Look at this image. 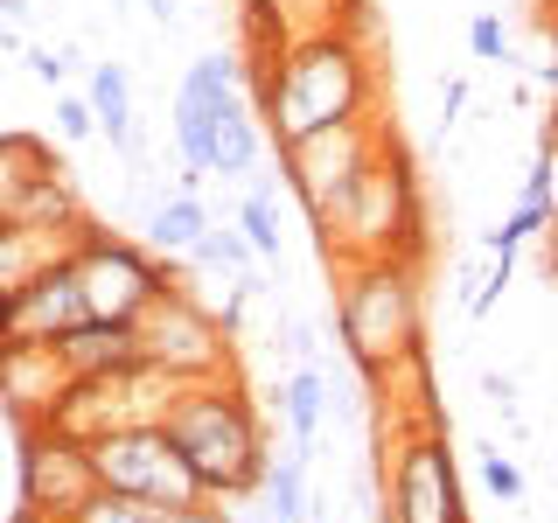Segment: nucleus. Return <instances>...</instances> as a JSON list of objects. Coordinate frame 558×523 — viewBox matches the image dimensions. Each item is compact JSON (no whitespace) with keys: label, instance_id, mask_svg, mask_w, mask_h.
<instances>
[{"label":"nucleus","instance_id":"1","mask_svg":"<svg viewBox=\"0 0 558 523\" xmlns=\"http://www.w3.org/2000/svg\"><path fill=\"white\" fill-rule=\"evenodd\" d=\"M371 98H377V77H371L363 42L342 22H328V28H301L266 70H258L252 112H266L272 147H287V139H307V133L336 126V119L371 112Z\"/></svg>","mask_w":558,"mask_h":523},{"label":"nucleus","instance_id":"2","mask_svg":"<svg viewBox=\"0 0 558 523\" xmlns=\"http://www.w3.org/2000/svg\"><path fill=\"white\" fill-rule=\"evenodd\" d=\"M161 433L174 440V453L189 461V475L203 482L209 502H244L272 467L266 418H258V405L244 398V384H231V377L182 384V398L168 405Z\"/></svg>","mask_w":558,"mask_h":523},{"label":"nucleus","instance_id":"3","mask_svg":"<svg viewBox=\"0 0 558 523\" xmlns=\"http://www.w3.org/2000/svg\"><path fill=\"white\" fill-rule=\"evenodd\" d=\"M314 238H322V252L336 258V266H363V258H405V266H418V258H426L418 174H412L405 154L391 147V133H384V147L356 168V182L314 217Z\"/></svg>","mask_w":558,"mask_h":523},{"label":"nucleus","instance_id":"4","mask_svg":"<svg viewBox=\"0 0 558 523\" xmlns=\"http://www.w3.org/2000/svg\"><path fill=\"white\" fill-rule=\"evenodd\" d=\"M426 307H418V266L405 258H363L342 266V293H336V342L349 349L371 384H384L398 363L426 356Z\"/></svg>","mask_w":558,"mask_h":523},{"label":"nucleus","instance_id":"5","mask_svg":"<svg viewBox=\"0 0 558 523\" xmlns=\"http://www.w3.org/2000/svg\"><path fill=\"white\" fill-rule=\"evenodd\" d=\"M174 398H182V377L133 356V363H119V370L70 377V391L49 405L43 426L63 433V440H77V447H92V440H105V433H119V426H161Z\"/></svg>","mask_w":558,"mask_h":523},{"label":"nucleus","instance_id":"6","mask_svg":"<svg viewBox=\"0 0 558 523\" xmlns=\"http://www.w3.org/2000/svg\"><path fill=\"white\" fill-rule=\"evenodd\" d=\"M133 349L140 363H161L182 384H203V377H231V328L209 314L182 279H168L147 307L133 314Z\"/></svg>","mask_w":558,"mask_h":523},{"label":"nucleus","instance_id":"7","mask_svg":"<svg viewBox=\"0 0 558 523\" xmlns=\"http://www.w3.org/2000/svg\"><path fill=\"white\" fill-rule=\"evenodd\" d=\"M384 523H468L461 475H453V447L440 418H418L391 440L384 461Z\"/></svg>","mask_w":558,"mask_h":523},{"label":"nucleus","instance_id":"8","mask_svg":"<svg viewBox=\"0 0 558 523\" xmlns=\"http://www.w3.org/2000/svg\"><path fill=\"white\" fill-rule=\"evenodd\" d=\"M92 467H98V488L112 496H133V502H154V510H203V482L189 475V461L174 453V440L161 426H119L92 440Z\"/></svg>","mask_w":558,"mask_h":523},{"label":"nucleus","instance_id":"9","mask_svg":"<svg viewBox=\"0 0 558 523\" xmlns=\"http://www.w3.org/2000/svg\"><path fill=\"white\" fill-rule=\"evenodd\" d=\"M70 279L84 293V314L92 321H133L154 293L168 287V258H154L147 244L112 238V231H84V244L70 252Z\"/></svg>","mask_w":558,"mask_h":523},{"label":"nucleus","instance_id":"10","mask_svg":"<svg viewBox=\"0 0 558 523\" xmlns=\"http://www.w3.org/2000/svg\"><path fill=\"white\" fill-rule=\"evenodd\" d=\"M384 147V119L377 112H356V119H336V126L307 133V139H287L279 147V182L301 196L307 217H322L328 203L356 182V168Z\"/></svg>","mask_w":558,"mask_h":523},{"label":"nucleus","instance_id":"11","mask_svg":"<svg viewBox=\"0 0 558 523\" xmlns=\"http://www.w3.org/2000/svg\"><path fill=\"white\" fill-rule=\"evenodd\" d=\"M98 496L92 447L63 440L49 426H22V516L35 523H70Z\"/></svg>","mask_w":558,"mask_h":523},{"label":"nucleus","instance_id":"12","mask_svg":"<svg viewBox=\"0 0 558 523\" xmlns=\"http://www.w3.org/2000/svg\"><path fill=\"white\" fill-rule=\"evenodd\" d=\"M92 314H84V293L77 279H70V266L28 279L22 293H8L0 301V342H63L70 328H84Z\"/></svg>","mask_w":558,"mask_h":523},{"label":"nucleus","instance_id":"13","mask_svg":"<svg viewBox=\"0 0 558 523\" xmlns=\"http://www.w3.org/2000/svg\"><path fill=\"white\" fill-rule=\"evenodd\" d=\"M84 231H92V217H57V223H0V301L8 293H22L28 279H43V272H57L70 266V252L84 244Z\"/></svg>","mask_w":558,"mask_h":523},{"label":"nucleus","instance_id":"14","mask_svg":"<svg viewBox=\"0 0 558 523\" xmlns=\"http://www.w3.org/2000/svg\"><path fill=\"white\" fill-rule=\"evenodd\" d=\"M63 391H70V370L57 342H0V405L14 412V426H43Z\"/></svg>","mask_w":558,"mask_h":523},{"label":"nucleus","instance_id":"15","mask_svg":"<svg viewBox=\"0 0 558 523\" xmlns=\"http://www.w3.org/2000/svg\"><path fill=\"white\" fill-rule=\"evenodd\" d=\"M63 174L57 147L43 133H0V223L28 217V203Z\"/></svg>","mask_w":558,"mask_h":523},{"label":"nucleus","instance_id":"16","mask_svg":"<svg viewBox=\"0 0 558 523\" xmlns=\"http://www.w3.org/2000/svg\"><path fill=\"white\" fill-rule=\"evenodd\" d=\"M258 147H266V126L252 119L244 92L223 98V105H217V133H209V174H223V182L258 174Z\"/></svg>","mask_w":558,"mask_h":523},{"label":"nucleus","instance_id":"17","mask_svg":"<svg viewBox=\"0 0 558 523\" xmlns=\"http://www.w3.org/2000/svg\"><path fill=\"white\" fill-rule=\"evenodd\" d=\"M57 356H63L70 377H98V370L133 363L140 349H133V328L126 321H84V328H70V336L57 342Z\"/></svg>","mask_w":558,"mask_h":523},{"label":"nucleus","instance_id":"18","mask_svg":"<svg viewBox=\"0 0 558 523\" xmlns=\"http://www.w3.org/2000/svg\"><path fill=\"white\" fill-rule=\"evenodd\" d=\"M84 98H92L98 133L112 139L119 154H133V77H126V63H92V77H84Z\"/></svg>","mask_w":558,"mask_h":523},{"label":"nucleus","instance_id":"19","mask_svg":"<svg viewBox=\"0 0 558 523\" xmlns=\"http://www.w3.org/2000/svg\"><path fill=\"white\" fill-rule=\"evenodd\" d=\"M238 238L252 244V258H266V266L287 258V238H279V174H252V188H244V203H238Z\"/></svg>","mask_w":558,"mask_h":523},{"label":"nucleus","instance_id":"20","mask_svg":"<svg viewBox=\"0 0 558 523\" xmlns=\"http://www.w3.org/2000/svg\"><path fill=\"white\" fill-rule=\"evenodd\" d=\"M279 418H287V440L314 453V433H322V418H328V377L314 370V363H301L287 384H279Z\"/></svg>","mask_w":558,"mask_h":523},{"label":"nucleus","instance_id":"21","mask_svg":"<svg viewBox=\"0 0 558 523\" xmlns=\"http://www.w3.org/2000/svg\"><path fill=\"white\" fill-rule=\"evenodd\" d=\"M209 231V209H203V196H168V203H154V217H147V252L154 258H182L189 244H196Z\"/></svg>","mask_w":558,"mask_h":523},{"label":"nucleus","instance_id":"22","mask_svg":"<svg viewBox=\"0 0 558 523\" xmlns=\"http://www.w3.org/2000/svg\"><path fill=\"white\" fill-rule=\"evenodd\" d=\"M287 42H293V22L272 8V0H238V57L252 63V77H258V70H266Z\"/></svg>","mask_w":558,"mask_h":523},{"label":"nucleus","instance_id":"23","mask_svg":"<svg viewBox=\"0 0 558 523\" xmlns=\"http://www.w3.org/2000/svg\"><path fill=\"white\" fill-rule=\"evenodd\" d=\"M258 488H266V510H258L266 523H301V516H307V453L287 447V453L266 467V482H258Z\"/></svg>","mask_w":558,"mask_h":523},{"label":"nucleus","instance_id":"24","mask_svg":"<svg viewBox=\"0 0 558 523\" xmlns=\"http://www.w3.org/2000/svg\"><path fill=\"white\" fill-rule=\"evenodd\" d=\"M189 266H196V272H223V279H238L244 266H252V244H244L238 231H231V223H209V231L196 238V244H189Z\"/></svg>","mask_w":558,"mask_h":523},{"label":"nucleus","instance_id":"25","mask_svg":"<svg viewBox=\"0 0 558 523\" xmlns=\"http://www.w3.org/2000/svg\"><path fill=\"white\" fill-rule=\"evenodd\" d=\"M182 510H154V502H133V496H112V488H98L92 502H84L70 523H174Z\"/></svg>","mask_w":558,"mask_h":523},{"label":"nucleus","instance_id":"26","mask_svg":"<svg viewBox=\"0 0 558 523\" xmlns=\"http://www.w3.org/2000/svg\"><path fill=\"white\" fill-rule=\"evenodd\" d=\"M272 8L293 22V35H301V28H328V22H342V14H356L363 0H272Z\"/></svg>","mask_w":558,"mask_h":523},{"label":"nucleus","instance_id":"27","mask_svg":"<svg viewBox=\"0 0 558 523\" xmlns=\"http://www.w3.org/2000/svg\"><path fill=\"white\" fill-rule=\"evenodd\" d=\"M468 49H475L482 63H510V28H502V14H475V22H468Z\"/></svg>","mask_w":558,"mask_h":523},{"label":"nucleus","instance_id":"28","mask_svg":"<svg viewBox=\"0 0 558 523\" xmlns=\"http://www.w3.org/2000/svg\"><path fill=\"white\" fill-rule=\"evenodd\" d=\"M482 488L496 502H523V467L502 461V453H482Z\"/></svg>","mask_w":558,"mask_h":523},{"label":"nucleus","instance_id":"29","mask_svg":"<svg viewBox=\"0 0 558 523\" xmlns=\"http://www.w3.org/2000/svg\"><path fill=\"white\" fill-rule=\"evenodd\" d=\"M57 133H63V139H92V133H98L92 98H84V92H57Z\"/></svg>","mask_w":558,"mask_h":523},{"label":"nucleus","instance_id":"30","mask_svg":"<svg viewBox=\"0 0 558 523\" xmlns=\"http://www.w3.org/2000/svg\"><path fill=\"white\" fill-rule=\"evenodd\" d=\"M28 70H35L43 84H57V92H63V77L77 70V49H28Z\"/></svg>","mask_w":558,"mask_h":523},{"label":"nucleus","instance_id":"31","mask_svg":"<svg viewBox=\"0 0 558 523\" xmlns=\"http://www.w3.org/2000/svg\"><path fill=\"white\" fill-rule=\"evenodd\" d=\"M537 154H545V182H551L545 203H551V238H558V126L545 133V147H537Z\"/></svg>","mask_w":558,"mask_h":523},{"label":"nucleus","instance_id":"32","mask_svg":"<svg viewBox=\"0 0 558 523\" xmlns=\"http://www.w3.org/2000/svg\"><path fill=\"white\" fill-rule=\"evenodd\" d=\"M461 105H468V84L447 77V84H440V126H453V112H461Z\"/></svg>","mask_w":558,"mask_h":523},{"label":"nucleus","instance_id":"33","mask_svg":"<svg viewBox=\"0 0 558 523\" xmlns=\"http://www.w3.org/2000/svg\"><path fill=\"white\" fill-rule=\"evenodd\" d=\"M482 391L496 398V405H510V398H517V384H510V377H482Z\"/></svg>","mask_w":558,"mask_h":523},{"label":"nucleus","instance_id":"34","mask_svg":"<svg viewBox=\"0 0 558 523\" xmlns=\"http://www.w3.org/2000/svg\"><path fill=\"white\" fill-rule=\"evenodd\" d=\"M147 14L154 22H174V0H147Z\"/></svg>","mask_w":558,"mask_h":523},{"label":"nucleus","instance_id":"35","mask_svg":"<svg viewBox=\"0 0 558 523\" xmlns=\"http://www.w3.org/2000/svg\"><path fill=\"white\" fill-rule=\"evenodd\" d=\"M0 14H8V22H22V14H28V0H0Z\"/></svg>","mask_w":558,"mask_h":523},{"label":"nucleus","instance_id":"36","mask_svg":"<svg viewBox=\"0 0 558 523\" xmlns=\"http://www.w3.org/2000/svg\"><path fill=\"white\" fill-rule=\"evenodd\" d=\"M545 272H551V287H558V238H551V266Z\"/></svg>","mask_w":558,"mask_h":523},{"label":"nucleus","instance_id":"37","mask_svg":"<svg viewBox=\"0 0 558 523\" xmlns=\"http://www.w3.org/2000/svg\"><path fill=\"white\" fill-rule=\"evenodd\" d=\"M217 523H266V516H217Z\"/></svg>","mask_w":558,"mask_h":523},{"label":"nucleus","instance_id":"38","mask_svg":"<svg viewBox=\"0 0 558 523\" xmlns=\"http://www.w3.org/2000/svg\"><path fill=\"white\" fill-rule=\"evenodd\" d=\"M14 523H35V516H14Z\"/></svg>","mask_w":558,"mask_h":523}]
</instances>
